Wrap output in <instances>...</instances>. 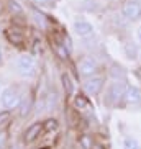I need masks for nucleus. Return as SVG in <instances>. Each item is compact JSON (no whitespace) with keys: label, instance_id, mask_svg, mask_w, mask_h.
<instances>
[{"label":"nucleus","instance_id":"nucleus-1","mask_svg":"<svg viewBox=\"0 0 141 149\" xmlns=\"http://www.w3.org/2000/svg\"><path fill=\"white\" fill-rule=\"evenodd\" d=\"M126 82L125 80H113V82L107 87V93H105V105L108 107H118L120 103H123L125 100V93H126Z\"/></svg>","mask_w":141,"mask_h":149},{"label":"nucleus","instance_id":"nucleus-2","mask_svg":"<svg viewBox=\"0 0 141 149\" xmlns=\"http://www.w3.org/2000/svg\"><path fill=\"white\" fill-rule=\"evenodd\" d=\"M17 70L22 77H31L36 72V61L33 54H22L17 59Z\"/></svg>","mask_w":141,"mask_h":149},{"label":"nucleus","instance_id":"nucleus-3","mask_svg":"<svg viewBox=\"0 0 141 149\" xmlns=\"http://www.w3.org/2000/svg\"><path fill=\"white\" fill-rule=\"evenodd\" d=\"M2 105L5 107L7 110H15L20 107V103H22V93H20V90H18L17 87H7L2 92Z\"/></svg>","mask_w":141,"mask_h":149},{"label":"nucleus","instance_id":"nucleus-4","mask_svg":"<svg viewBox=\"0 0 141 149\" xmlns=\"http://www.w3.org/2000/svg\"><path fill=\"white\" fill-rule=\"evenodd\" d=\"M121 13L128 22L141 20V0H125L121 3Z\"/></svg>","mask_w":141,"mask_h":149},{"label":"nucleus","instance_id":"nucleus-5","mask_svg":"<svg viewBox=\"0 0 141 149\" xmlns=\"http://www.w3.org/2000/svg\"><path fill=\"white\" fill-rule=\"evenodd\" d=\"M84 92L90 97H95L103 90L105 87V77L103 75H92V77H87L84 80Z\"/></svg>","mask_w":141,"mask_h":149},{"label":"nucleus","instance_id":"nucleus-6","mask_svg":"<svg viewBox=\"0 0 141 149\" xmlns=\"http://www.w3.org/2000/svg\"><path fill=\"white\" fill-rule=\"evenodd\" d=\"M98 67L100 66H98L97 59H94V57H82V59L79 61V64H77L79 75L80 77H84V79L95 75L98 72Z\"/></svg>","mask_w":141,"mask_h":149},{"label":"nucleus","instance_id":"nucleus-7","mask_svg":"<svg viewBox=\"0 0 141 149\" xmlns=\"http://www.w3.org/2000/svg\"><path fill=\"white\" fill-rule=\"evenodd\" d=\"M123 103L128 107H133V108H140L141 107V88L136 87V85H128Z\"/></svg>","mask_w":141,"mask_h":149},{"label":"nucleus","instance_id":"nucleus-8","mask_svg":"<svg viewBox=\"0 0 141 149\" xmlns=\"http://www.w3.org/2000/svg\"><path fill=\"white\" fill-rule=\"evenodd\" d=\"M43 123L41 121H35L31 123L30 126L25 130V133H23V141H25V144H31V143H35L38 138L41 136V133H43Z\"/></svg>","mask_w":141,"mask_h":149},{"label":"nucleus","instance_id":"nucleus-9","mask_svg":"<svg viewBox=\"0 0 141 149\" xmlns=\"http://www.w3.org/2000/svg\"><path fill=\"white\" fill-rule=\"evenodd\" d=\"M72 28H74L75 35L79 36V38H90V36L94 35L92 23L87 22V20H80V18H77V20L74 22V25H72Z\"/></svg>","mask_w":141,"mask_h":149},{"label":"nucleus","instance_id":"nucleus-10","mask_svg":"<svg viewBox=\"0 0 141 149\" xmlns=\"http://www.w3.org/2000/svg\"><path fill=\"white\" fill-rule=\"evenodd\" d=\"M3 35L10 44H13V46H23L25 38H23V33L20 30H17V28H7L3 31Z\"/></svg>","mask_w":141,"mask_h":149},{"label":"nucleus","instance_id":"nucleus-11","mask_svg":"<svg viewBox=\"0 0 141 149\" xmlns=\"http://www.w3.org/2000/svg\"><path fill=\"white\" fill-rule=\"evenodd\" d=\"M56 102H57V95L54 90H48V92H44L43 97H41V102L40 105L44 111H51V110L56 107Z\"/></svg>","mask_w":141,"mask_h":149},{"label":"nucleus","instance_id":"nucleus-12","mask_svg":"<svg viewBox=\"0 0 141 149\" xmlns=\"http://www.w3.org/2000/svg\"><path fill=\"white\" fill-rule=\"evenodd\" d=\"M51 46H53V51L56 53V56L59 57V59H62V61H67L69 59V51H67L66 48H64V44H62L61 40H53L51 41Z\"/></svg>","mask_w":141,"mask_h":149},{"label":"nucleus","instance_id":"nucleus-13","mask_svg":"<svg viewBox=\"0 0 141 149\" xmlns=\"http://www.w3.org/2000/svg\"><path fill=\"white\" fill-rule=\"evenodd\" d=\"M31 13H33V18H35V22L38 23V25H40L41 28H44V30L48 28L49 20H48V17H46V15H44V13H41L40 10H38V8H35V7H31Z\"/></svg>","mask_w":141,"mask_h":149},{"label":"nucleus","instance_id":"nucleus-14","mask_svg":"<svg viewBox=\"0 0 141 149\" xmlns=\"http://www.w3.org/2000/svg\"><path fill=\"white\" fill-rule=\"evenodd\" d=\"M74 107H75L77 110H89V108H90V100H89V97L82 95V93L75 95V98H74Z\"/></svg>","mask_w":141,"mask_h":149},{"label":"nucleus","instance_id":"nucleus-15","mask_svg":"<svg viewBox=\"0 0 141 149\" xmlns=\"http://www.w3.org/2000/svg\"><path fill=\"white\" fill-rule=\"evenodd\" d=\"M18 108H20V116H23V118H25V116L30 113V110H31V97L30 95L23 97L22 103H20V107H18Z\"/></svg>","mask_w":141,"mask_h":149},{"label":"nucleus","instance_id":"nucleus-16","mask_svg":"<svg viewBox=\"0 0 141 149\" xmlns=\"http://www.w3.org/2000/svg\"><path fill=\"white\" fill-rule=\"evenodd\" d=\"M61 80H62V87H64V90H66V93L67 95H70L72 93V90H74V85H72V80H70V77H69V74H64L61 75Z\"/></svg>","mask_w":141,"mask_h":149},{"label":"nucleus","instance_id":"nucleus-17","mask_svg":"<svg viewBox=\"0 0 141 149\" xmlns=\"http://www.w3.org/2000/svg\"><path fill=\"white\" fill-rule=\"evenodd\" d=\"M123 149H141V146L138 143V139H135L131 136H126L123 139Z\"/></svg>","mask_w":141,"mask_h":149},{"label":"nucleus","instance_id":"nucleus-18","mask_svg":"<svg viewBox=\"0 0 141 149\" xmlns=\"http://www.w3.org/2000/svg\"><path fill=\"white\" fill-rule=\"evenodd\" d=\"M8 8H10V12H12L15 17H23V8H22V5L18 3V2L10 0L8 2Z\"/></svg>","mask_w":141,"mask_h":149},{"label":"nucleus","instance_id":"nucleus-19","mask_svg":"<svg viewBox=\"0 0 141 149\" xmlns=\"http://www.w3.org/2000/svg\"><path fill=\"white\" fill-rule=\"evenodd\" d=\"M57 126H59L57 120L49 118V120H46V121H43V130H44V133H51V131H54V130H57Z\"/></svg>","mask_w":141,"mask_h":149},{"label":"nucleus","instance_id":"nucleus-20","mask_svg":"<svg viewBox=\"0 0 141 149\" xmlns=\"http://www.w3.org/2000/svg\"><path fill=\"white\" fill-rule=\"evenodd\" d=\"M79 144L82 146V149H92L94 141H92V138H90L89 134H82L79 138Z\"/></svg>","mask_w":141,"mask_h":149},{"label":"nucleus","instance_id":"nucleus-21","mask_svg":"<svg viewBox=\"0 0 141 149\" xmlns=\"http://www.w3.org/2000/svg\"><path fill=\"white\" fill-rule=\"evenodd\" d=\"M10 118H12L10 110H3V111H0V128L5 126V125L10 121Z\"/></svg>","mask_w":141,"mask_h":149},{"label":"nucleus","instance_id":"nucleus-22","mask_svg":"<svg viewBox=\"0 0 141 149\" xmlns=\"http://www.w3.org/2000/svg\"><path fill=\"white\" fill-rule=\"evenodd\" d=\"M41 53H43L41 41L40 40H35V41H33V46H31V54H33V56H40Z\"/></svg>","mask_w":141,"mask_h":149},{"label":"nucleus","instance_id":"nucleus-23","mask_svg":"<svg viewBox=\"0 0 141 149\" xmlns=\"http://www.w3.org/2000/svg\"><path fill=\"white\" fill-rule=\"evenodd\" d=\"M61 41H62V44H64V48L69 51V54L72 53V41H70V38L67 35H62V38H61Z\"/></svg>","mask_w":141,"mask_h":149},{"label":"nucleus","instance_id":"nucleus-24","mask_svg":"<svg viewBox=\"0 0 141 149\" xmlns=\"http://www.w3.org/2000/svg\"><path fill=\"white\" fill-rule=\"evenodd\" d=\"M33 2L38 3V5H41V7H51L54 0H33Z\"/></svg>","mask_w":141,"mask_h":149},{"label":"nucleus","instance_id":"nucleus-25","mask_svg":"<svg viewBox=\"0 0 141 149\" xmlns=\"http://www.w3.org/2000/svg\"><path fill=\"white\" fill-rule=\"evenodd\" d=\"M136 41L141 44V26H138V28H136Z\"/></svg>","mask_w":141,"mask_h":149},{"label":"nucleus","instance_id":"nucleus-26","mask_svg":"<svg viewBox=\"0 0 141 149\" xmlns=\"http://www.w3.org/2000/svg\"><path fill=\"white\" fill-rule=\"evenodd\" d=\"M5 141H7V136H5V134H0V149H2V146L5 144Z\"/></svg>","mask_w":141,"mask_h":149},{"label":"nucleus","instance_id":"nucleus-27","mask_svg":"<svg viewBox=\"0 0 141 149\" xmlns=\"http://www.w3.org/2000/svg\"><path fill=\"white\" fill-rule=\"evenodd\" d=\"M2 10H3V5H2V2H0V13H2Z\"/></svg>","mask_w":141,"mask_h":149},{"label":"nucleus","instance_id":"nucleus-28","mask_svg":"<svg viewBox=\"0 0 141 149\" xmlns=\"http://www.w3.org/2000/svg\"><path fill=\"white\" fill-rule=\"evenodd\" d=\"M0 64H2V51H0Z\"/></svg>","mask_w":141,"mask_h":149},{"label":"nucleus","instance_id":"nucleus-29","mask_svg":"<svg viewBox=\"0 0 141 149\" xmlns=\"http://www.w3.org/2000/svg\"><path fill=\"white\" fill-rule=\"evenodd\" d=\"M138 56H140V59H141V51H140V54H138Z\"/></svg>","mask_w":141,"mask_h":149},{"label":"nucleus","instance_id":"nucleus-30","mask_svg":"<svg viewBox=\"0 0 141 149\" xmlns=\"http://www.w3.org/2000/svg\"><path fill=\"white\" fill-rule=\"evenodd\" d=\"M140 79H141V70H140Z\"/></svg>","mask_w":141,"mask_h":149},{"label":"nucleus","instance_id":"nucleus-31","mask_svg":"<svg viewBox=\"0 0 141 149\" xmlns=\"http://www.w3.org/2000/svg\"><path fill=\"white\" fill-rule=\"evenodd\" d=\"M41 149H49V148H41Z\"/></svg>","mask_w":141,"mask_h":149},{"label":"nucleus","instance_id":"nucleus-32","mask_svg":"<svg viewBox=\"0 0 141 149\" xmlns=\"http://www.w3.org/2000/svg\"><path fill=\"white\" fill-rule=\"evenodd\" d=\"M0 105H2V98H0Z\"/></svg>","mask_w":141,"mask_h":149}]
</instances>
